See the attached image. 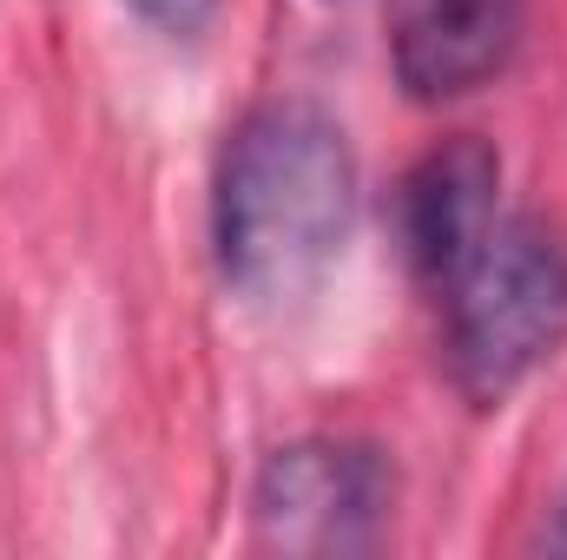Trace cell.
<instances>
[{"mask_svg":"<svg viewBox=\"0 0 567 560\" xmlns=\"http://www.w3.org/2000/svg\"><path fill=\"white\" fill-rule=\"evenodd\" d=\"M357 225V152L330 106L258 100L212 172V258L225 290L258 310L310 297Z\"/></svg>","mask_w":567,"mask_h":560,"instance_id":"obj_1","label":"cell"},{"mask_svg":"<svg viewBox=\"0 0 567 560\" xmlns=\"http://www.w3.org/2000/svg\"><path fill=\"white\" fill-rule=\"evenodd\" d=\"M133 13H140L145 27L172 33V40H192V33H205V27H212L218 0H133Z\"/></svg>","mask_w":567,"mask_h":560,"instance_id":"obj_6","label":"cell"},{"mask_svg":"<svg viewBox=\"0 0 567 560\" xmlns=\"http://www.w3.org/2000/svg\"><path fill=\"white\" fill-rule=\"evenodd\" d=\"M542 548H548V554H567V495H561V515H555V528H548Z\"/></svg>","mask_w":567,"mask_h":560,"instance_id":"obj_7","label":"cell"},{"mask_svg":"<svg viewBox=\"0 0 567 560\" xmlns=\"http://www.w3.org/2000/svg\"><path fill=\"white\" fill-rule=\"evenodd\" d=\"M502 205V152L475 133L429 145L396 185V245L403 265L442 290V278L468 258V245L495 225Z\"/></svg>","mask_w":567,"mask_h":560,"instance_id":"obj_5","label":"cell"},{"mask_svg":"<svg viewBox=\"0 0 567 560\" xmlns=\"http://www.w3.org/2000/svg\"><path fill=\"white\" fill-rule=\"evenodd\" d=\"M528 0H390V73L416 106H449L508 73Z\"/></svg>","mask_w":567,"mask_h":560,"instance_id":"obj_4","label":"cell"},{"mask_svg":"<svg viewBox=\"0 0 567 560\" xmlns=\"http://www.w3.org/2000/svg\"><path fill=\"white\" fill-rule=\"evenodd\" d=\"M449 376L475 409H502L567 343V238L528 211H495L442 278Z\"/></svg>","mask_w":567,"mask_h":560,"instance_id":"obj_2","label":"cell"},{"mask_svg":"<svg viewBox=\"0 0 567 560\" xmlns=\"http://www.w3.org/2000/svg\"><path fill=\"white\" fill-rule=\"evenodd\" d=\"M396 515V462L357 435H297L258 462L251 528L284 554H370Z\"/></svg>","mask_w":567,"mask_h":560,"instance_id":"obj_3","label":"cell"}]
</instances>
